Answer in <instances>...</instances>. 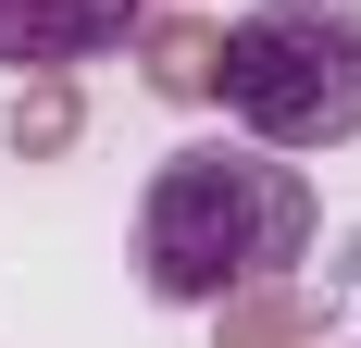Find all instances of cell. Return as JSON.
<instances>
[{
	"label": "cell",
	"mask_w": 361,
	"mask_h": 348,
	"mask_svg": "<svg viewBox=\"0 0 361 348\" xmlns=\"http://www.w3.org/2000/svg\"><path fill=\"white\" fill-rule=\"evenodd\" d=\"M312 174L274 162V149H162V174H149L137 199V286L162 299V311H212V299H237V286L262 274H299L312 261Z\"/></svg>",
	"instance_id": "cell-1"
},
{
	"label": "cell",
	"mask_w": 361,
	"mask_h": 348,
	"mask_svg": "<svg viewBox=\"0 0 361 348\" xmlns=\"http://www.w3.org/2000/svg\"><path fill=\"white\" fill-rule=\"evenodd\" d=\"M212 100L262 149H349L361 137V13H336V0H262V13H237Z\"/></svg>",
	"instance_id": "cell-2"
},
{
	"label": "cell",
	"mask_w": 361,
	"mask_h": 348,
	"mask_svg": "<svg viewBox=\"0 0 361 348\" xmlns=\"http://www.w3.org/2000/svg\"><path fill=\"white\" fill-rule=\"evenodd\" d=\"M137 25H149V0H0V63L13 75H75L100 50H125Z\"/></svg>",
	"instance_id": "cell-3"
},
{
	"label": "cell",
	"mask_w": 361,
	"mask_h": 348,
	"mask_svg": "<svg viewBox=\"0 0 361 348\" xmlns=\"http://www.w3.org/2000/svg\"><path fill=\"white\" fill-rule=\"evenodd\" d=\"M212 336L224 348H324V311H312L299 274H262V286H237V299H212Z\"/></svg>",
	"instance_id": "cell-4"
},
{
	"label": "cell",
	"mask_w": 361,
	"mask_h": 348,
	"mask_svg": "<svg viewBox=\"0 0 361 348\" xmlns=\"http://www.w3.org/2000/svg\"><path fill=\"white\" fill-rule=\"evenodd\" d=\"M137 63L162 100H212V75H224V25H200V13H162V25H137Z\"/></svg>",
	"instance_id": "cell-5"
},
{
	"label": "cell",
	"mask_w": 361,
	"mask_h": 348,
	"mask_svg": "<svg viewBox=\"0 0 361 348\" xmlns=\"http://www.w3.org/2000/svg\"><path fill=\"white\" fill-rule=\"evenodd\" d=\"M75 125H87L75 75H25V87H13V149H25V162H63V149H75Z\"/></svg>",
	"instance_id": "cell-6"
}]
</instances>
